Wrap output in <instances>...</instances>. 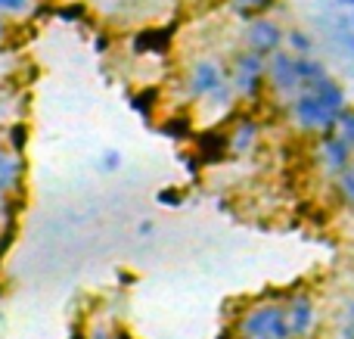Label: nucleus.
<instances>
[{"label": "nucleus", "instance_id": "obj_26", "mask_svg": "<svg viewBox=\"0 0 354 339\" xmlns=\"http://www.w3.org/2000/svg\"><path fill=\"white\" fill-rule=\"evenodd\" d=\"M106 47H109V41H106V37H97V50H100V53H103Z\"/></svg>", "mask_w": 354, "mask_h": 339}, {"label": "nucleus", "instance_id": "obj_1", "mask_svg": "<svg viewBox=\"0 0 354 339\" xmlns=\"http://www.w3.org/2000/svg\"><path fill=\"white\" fill-rule=\"evenodd\" d=\"M239 339H295L286 318V302H261L252 305L236 321Z\"/></svg>", "mask_w": 354, "mask_h": 339}, {"label": "nucleus", "instance_id": "obj_27", "mask_svg": "<svg viewBox=\"0 0 354 339\" xmlns=\"http://www.w3.org/2000/svg\"><path fill=\"white\" fill-rule=\"evenodd\" d=\"M218 339H233V330H230V327H224V330L218 333Z\"/></svg>", "mask_w": 354, "mask_h": 339}, {"label": "nucleus", "instance_id": "obj_20", "mask_svg": "<svg viewBox=\"0 0 354 339\" xmlns=\"http://www.w3.org/2000/svg\"><path fill=\"white\" fill-rule=\"evenodd\" d=\"M156 199H159V205H171V209H180L183 205V196L177 190H171V187H168V190H159Z\"/></svg>", "mask_w": 354, "mask_h": 339}, {"label": "nucleus", "instance_id": "obj_21", "mask_svg": "<svg viewBox=\"0 0 354 339\" xmlns=\"http://www.w3.org/2000/svg\"><path fill=\"white\" fill-rule=\"evenodd\" d=\"M339 131L348 137L351 147H354V109H345L342 112V118H339Z\"/></svg>", "mask_w": 354, "mask_h": 339}, {"label": "nucleus", "instance_id": "obj_15", "mask_svg": "<svg viewBox=\"0 0 354 339\" xmlns=\"http://www.w3.org/2000/svg\"><path fill=\"white\" fill-rule=\"evenodd\" d=\"M159 131L168 137H174V140H187V137H193V122H189L187 116H171L159 125Z\"/></svg>", "mask_w": 354, "mask_h": 339}, {"label": "nucleus", "instance_id": "obj_7", "mask_svg": "<svg viewBox=\"0 0 354 339\" xmlns=\"http://www.w3.org/2000/svg\"><path fill=\"white\" fill-rule=\"evenodd\" d=\"M286 318L295 339H311L314 330H317V302H314L311 293L305 290L292 293L286 299Z\"/></svg>", "mask_w": 354, "mask_h": 339}, {"label": "nucleus", "instance_id": "obj_8", "mask_svg": "<svg viewBox=\"0 0 354 339\" xmlns=\"http://www.w3.org/2000/svg\"><path fill=\"white\" fill-rule=\"evenodd\" d=\"M224 81L227 78H224V68H221V62L199 59L193 66V72H189V78H187V97L189 100H205V97H212V93L218 91Z\"/></svg>", "mask_w": 354, "mask_h": 339}, {"label": "nucleus", "instance_id": "obj_14", "mask_svg": "<svg viewBox=\"0 0 354 339\" xmlns=\"http://www.w3.org/2000/svg\"><path fill=\"white\" fill-rule=\"evenodd\" d=\"M159 100H162V91H159V87L143 84V91H137L134 97H131V106H134L137 116L153 118V112L159 109Z\"/></svg>", "mask_w": 354, "mask_h": 339}, {"label": "nucleus", "instance_id": "obj_24", "mask_svg": "<svg viewBox=\"0 0 354 339\" xmlns=\"http://www.w3.org/2000/svg\"><path fill=\"white\" fill-rule=\"evenodd\" d=\"M62 10H66V12H59L62 19H78V16H81V10H84V6H81V3H72V6H62Z\"/></svg>", "mask_w": 354, "mask_h": 339}, {"label": "nucleus", "instance_id": "obj_6", "mask_svg": "<svg viewBox=\"0 0 354 339\" xmlns=\"http://www.w3.org/2000/svg\"><path fill=\"white\" fill-rule=\"evenodd\" d=\"M243 41H245V47L255 50V53L270 56V53H277V50H283L286 31H283L270 16H258V19H252V22H245Z\"/></svg>", "mask_w": 354, "mask_h": 339}, {"label": "nucleus", "instance_id": "obj_18", "mask_svg": "<svg viewBox=\"0 0 354 339\" xmlns=\"http://www.w3.org/2000/svg\"><path fill=\"white\" fill-rule=\"evenodd\" d=\"M299 66H301V78H305V84H311V81H317V78H324V75H330L324 62L314 59L311 53H308V56H299Z\"/></svg>", "mask_w": 354, "mask_h": 339}, {"label": "nucleus", "instance_id": "obj_30", "mask_svg": "<svg viewBox=\"0 0 354 339\" xmlns=\"http://www.w3.org/2000/svg\"><path fill=\"white\" fill-rule=\"evenodd\" d=\"M91 339H106V333H103V330H97V336H91Z\"/></svg>", "mask_w": 354, "mask_h": 339}, {"label": "nucleus", "instance_id": "obj_32", "mask_svg": "<svg viewBox=\"0 0 354 339\" xmlns=\"http://www.w3.org/2000/svg\"><path fill=\"white\" fill-rule=\"evenodd\" d=\"M0 31H3V28H0Z\"/></svg>", "mask_w": 354, "mask_h": 339}, {"label": "nucleus", "instance_id": "obj_16", "mask_svg": "<svg viewBox=\"0 0 354 339\" xmlns=\"http://www.w3.org/2000/svg\"><path fill=\"white\" fill-rule=\"evenodd\" d=\"M6 140H10V153L22 156L25 147H28V125H25V122H12L10 131H6Z\"/></svg>", "mask_w": 354, "mask_h": 339}, {"label": "nucleus", "instance_id": "obj_29", "mask_svg": "<svg viewBox=\"0 0 354 339\" xmlns=\"http://www.w3.org/2000/svg\"><path fill=\"white\" fill-rule=\"evenodd\" d=\"M68 339H84V333H81V330H72V336Z\"/></svg>", "mask_w": 354, "mask_h": 339}, {"label": "nucleus", "instance_id": "obj_28", "mask_svg": "<svg viewBox=\"0 0 354 339\" xmlns=\"http://www.w3.org/2000/svg\"><path fill=\"white\" fill-rule=\"evenodd\" d=\"M115 339H134V336H131L128 330H118V333H115Z\"/></svg>", "mask_w": 354, "mask_h": 339}, {"label": "nucleus", "instance_id": "obj_3", "mask_svg": "<svg viewBox=\"0 0 354 339\" xmlns=\"http://www.w3.org/2000/svg\"><path fill=\"white\" fill-rule=\"evenodd\" d=\"M230 84L236 91V97L249 100V103L261 100L264 91H268V56L255 53L249 47L239 50L230 66Z\"/></svg>", "mask_w": 354, "mask_h": 339}, {"label": "nucleus", "instance_id": "obj_19", "mask_svg": "<svg viewBox=\"0 0 354 339\" xmlns=\"http://www.w3.org/2000/svg\"><path fill=\"white\" fill-rule=\"evenodd\" d=\"M336 196L342 199L348 209H354V168H348L345 174L336 178Z\"/></svg>", "mask_w": 354, "mask_h": 339}, {"label": "nucleus", "instance_id": "obj_9", "mask_svg": "<svg viewBox=\"0 0 354 339\" xmlns=\"http://www.w3.org/2000/svg\"><path fill=\"white\" fill-rule=\"evenodd\" d=\"M258 134H261V128H258V122H255L252 116L236 118V125L227 131V140H230V153H236V156L252 153V149H255V143H258Z\"/></svg>", "mask_w": 354, "mask_h": 339}, {"label": "nucleus", "instance_id": "obj_17", "mask_svg": "<svg viewBox=\"0 0 354 339\" xmlns=\"http://www.w3.org/2000/svg\"><path fill=\"white\" fill-rule=\"evenodd\" d=\"M286 47L292 50V53H299V56H308V53L314 50V41L308 37V31L289 28V31H286Z\"/></svg>", "mask_w": 354, "mask_h": 339}, {"label": "nucleus", "instance_id": "obj_31", "mask_svg": "<svg viewBox=\"0 0 354 339\" xmlns=\"http://www.w3.org/2000/svg\"><path fill=\"white\" fill-rule=\"evenodd\" d=\"M339 3H345V6H351V10H354V0H339Z\"/></svg>", "mask_w": 354, "mask_h": 339}, {"label": "nucleus", "instance_id": "obj_22", "mask_svg": "<svg viewBox=\"0 0 354 339\" xmlns=\"http://www.w3.org/2000/svg\"><path fill=\"white\" fill-rule=\"evenodd\" d=\"M342 336L354 339V302H348V309H345V315H342Z\"/></svg>", "mask_w": 354, "mask_h": 339}, {"label": "nucleus", "instance_id": "obj_5", "mask_svg": "<svg viewBox=\"0 0 354 339\" xmlns=\"http://www.w3.org/2000/svg\"><path fill=\"white\" fill-rule=\"evenodd\" d=\"M320 165H324L326 174H333V178H339V174H345L348 168H354V147L339 128L320 134Z\"/></svg>", "mask_w": 354, "mask_h": 339}, {"label": "nucleus", "instance_id": "obj_10", "mask_svg": "<svg viewBox=\"0 0 354 339\" xmlns=\"http://www.w3.org/2000/svg\"><path fill=\"white\" fill-rule=\"evenodd\" d=\"M19 181H22V159H16V153H0V209L12 196Z\"/></svg>", "mask_w": 354, "mask_h": 339}, {"label": "nucleus", "instance_id": "obj_23", "mask_svg": "<svg viewBox=\"0 0 354 339\" xmlns=\"http://www.w3.org/2000/svg\"><path fill=\"white\" fill-rule=\"evenodd\" d=\"M25 3H28V0H0V10L19 12V10H25Z\"/></svg>", "mask_w": 354, "mask_h": 339}, {"label": "nucleus", "instance_id": "obj_13", "mask_svg": "<svg viewBox=\"0 0 354 339\" xmlns=\"http://www.w3.org/2000/svg\"><path fill=\"white\" fill-rule=\"evenodd\" d=\"M171 28H147L134 37V50L137 53H159L171 44Z\"/></svg>", "mask_w": 354, "mask_h": 339}, {"label": "nucleus", "instance_id": "obj_2", "mask_svg": "<svg viewBox=\"0 0 354 339\" xmlns=\"http://www.w3.org/2000/svg\"><path fill=\"white\" fill-rule=\"evenodd\" d=\"M289 116H292L299 131L317 134V137L339 128V118H342L336 109H330V106L324 103V97H317L311 87H305L301 93H295V97L289 100Z\"/></svg>", "mask_w": 354, "mask_h": 339}, {"label": "nucleus", "instance_id": "obj_25", "mask_svg": "<svg viewBox=\"0 0 354 339\" xmlns=\"http://www.w3.org/2000/svg\"><path fill=\"white\" fill-rule=\"evenodd\" d=\"M118 162H122V156L118 153H106V168H109V172L112 168H118Z\"/></svg>", "mask_w": 354, "mask_h": 339}, {"label": "nucleus", "instance_id": "obj_4", "mask_svg": "<svg viewBox=\"0 0 354 339\" xmlns=\"http://www.w3.org/2000/svg\"><path fill=\"white\" fill-rule=\"evenodd\" d=\"M268 91H274L277 97H283V100H292L295 93L305 91L299 53H292V50H277V53L268 56Z\"/></svg>", "mask_w": 354, "mask_h": 339}, {"label": "nucleus", "instance_id": "obj_11", "mask_svg": "<svg viewBox=\"0 0 354 339\" xmlns=\"http://www.w3.org/2000/svg\"><path fill=\"white\" fill-rule=\"evenodd\" d=\"M277 6H280V0H227V10H230L236 19H243V22H252V19H258V16H268V12L277 10Z\"/></svg>", "mask_w": 354, "mask_h": 339}, {"label": "nucleus", "instance_id": "obj_12", "mask_svg": "<svg viewBox=\"0 0 354 339\" xmlns=\"http://www.w3.org/2000/svg\"><path fill=\"white\" fill-rule=\"evenodd\" d=\"M230 149V140H227V134H214V131H208V134L199 137V143H196V153H199L202 162H221V156Z\"/></svg>", "mask_w": 354, "mask_h": 339}]
</instances>
